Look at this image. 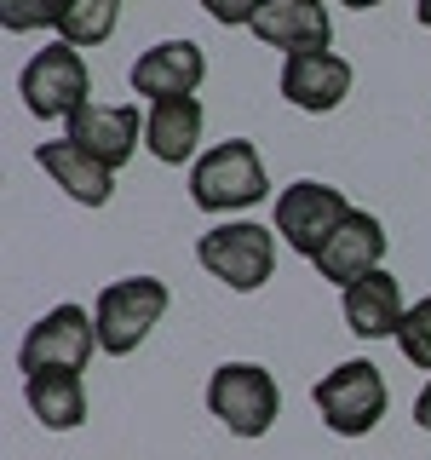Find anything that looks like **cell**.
Wrapping results in <instances>:
<instances>
[{"label": "cell", "mask_w": 431, "mask_h": 460, "mask_svg": "<svg viewBox=\"0 0 431 460\" xmlns=\"http://www.w3.org/2000/svg\"><path fill=\"white\" fill-rule=\"evenodd\" d=\"M265 196H270V179H265V162H259V150L248 138H224L207 155H196L190 201L201 213H242V208H259Z\"/></svg>", "instance_id": "6da1fadb"}, {"label": "cell", "mask_w": 431, "mask_h": 460, "mask_svg": "<svg viewBox=\"0 0 431 460\" xmlns=\"http://www.w3.org/2000/svg\"><path fill=\"white\" fill-rule=\"evenodd\" d=\"M167 305H172V294H167L162 277H121V282H110L104 294H98V305H92L98 345H104L110 357L138 351V345L150 340V328L167 316Z\"/></svg>", "instance_id": "7a4b0ae2"}, {"label": "cell", "mask_w": 431, "mask_h": 460, "mask_svg": "<svg viewBox=\"0 0 431 460\" xmlns=\"http://www.w3.org/2000/svg\"><path fill=\"white\" fill-rule=\"evenodd\" d=\"M316 414L334 438H368L385 414V374L368 363V357H351V363L328 368L316 380Z\"/></svg>", "instance_id": "3957f363"}, {"label": "cell", "mask_w": 431, "mask_h": 460, "mask_svg": "<svg viewBox=\"0 0 431 460\" xmlns=\"http://www.w3.org/2000/svg\"><path fill=\"white\" fill-rule=\"evenodd\" d=\"M196 259H201V270L219 277L224 288L253 294V288H265L270 270H277V236L253 219H230V225H213L207 236L196 242Z\"/></svg>", "instance_id": "277c9868"}, {"label": "cell", "mask_w": 431, "mask_h": 460, "mask_svg": "<svg viewBox=\"0 0 431 460\" xmlns=\"http://www.w3.org/2000/svg\"><path fill=\"white\" fill-rule=\"evenodd\" d=\"M18 93H23V110L35 115V121H69L81 104H92V75H86V58L69 47V40L40 47L23 64Z\"/></svg>", "instance_id": "5b68a950"}, {"label": "cell", "mask_w": 431, "mask_h": 460, "mask_svg": "<svg viewBox=\"0 0 431 460\" xmlns=\"http://www.w3.org/2000/svg\"><path fill=\"white\" fill-rule=\"evenodd\" d=\"M207 409L219 414V426L230 438H265L282 414V392L270 380V368L259 363H224L207 380Z\"/></svg>", "instance_id": "8992f818"}, {"label": "cell", "mask_w": 431, "mask_h": 460, "mask_svg": "<svg viewBox=\"0 0 431 460\" xmlns=\"http://www.w3.org/2000/svg\"><path fill=\"white\" fill-rule=\"evenodd\" d=\"M351 213V201H345L334 184H316V179H294L287 190L277 196V225L270 230H282V242L294 253H305L316 259L328 248V236L339 230V219Z\"/></svg>", "instance_id": "52a82bcc"}, {"label": "cell", "mask_w": 431, "mask_h": 460, "mask_svg": "<svg viewBox=\"0 0 431 460\" xmlns=\"http://www.w3.org/2000/svg\"><path fill=\"white\" fill-rule=\"evenodd\" d=\"M104 351L98 345V323L86 316L81 305H52L35 328L23 334L18 345V368L23 374H40V368H86V357Z\"/></svg>", "instance_id": "ba28073f"}, {"label": "cell", "mask_w": 431, "mask_h": 460, "mask_svg": "<svg viewBox=\"0 0 431 460\" xmlns=\"http://www.w3.org/2000/svg\"><path fill=\"white\" fill-rule=\"evenodd\" d=\"M144 127H150V115H138V104H81L64 121V138H75L104 167H127V155L138 150Z\"/></svg>", "instance_id": "9c48e42d"}, {"label": "cell", "mask_w": 431, "mask_h": 460, "mask_svg": "<svg viewBox=\"0 0 431 460\" xmlns=\"http://www.w3.org/2000/svg\"><path fill=\"white\" fill-rule=\"evenodd\" d=\"M345 93H351V64H345L339 52L316 47V52H287L282 58V98L311 115H328L345 104Z\"/></svg>", "instance_id": "30bf717a"}, {"label": "cell", "mask_w": 431, "mask_h": 460, "mask_svg": "<svg viewBox=\"0 0 431 460\" xmlns=\"http://www.w3.org/2000/svg\"><path fill=\"white\" fill-rule=\"evenodd\" d=\"M380 265H385V225L363 208L345 213L339 230L328 236V248L316 253V270L334 288H351L356 277H368V270H380Z\"/></svg>", "instance_id": "8fae6325"}, {"label": "cell", "mask_w": 431, "mask_h": 460, "mask_svg": "<svg viewBox=\"0 0 431 460\" xmlns=\"http://www.w3.org/2000/svg\"><path fill=\"white\" fill-rule=\"evenodd\" d=\"M35 167L47 172V179H52L69 201H81V208H104L110 190H115V167H104L98 155H86L75 138H47V144H35Z\"/></svg>", "instance_id": "7c38bea8"}, {"label": "cell", "mask_w": 431, "mask_h": 460, "mask_svg": "<svg viewBox=\"0 0 431 460\" xmlns=\"http://www.w3.org/2000/svg\"><path fill=\"white\" fill-rule=\"evenodd\" d=\"M248 29L277 52H316V47H328V35H334L322 0H259Z\"/></svg>", "instance_id": "4fadbf2b"}, {"label": "cell", "mask_w": 431, "mask_h": 460, "mask_svg": "<svg viewBox=\"0 0 431 460\" xmlns=\"http://www.w3.org/2000/svg\"><path fill=\"white\" fill-rule=\"evenodd\" d=\"M402 316H409V305H402V288L385 265L345 288V328L356 340H391L402 328Z\"/></svg>", "instance_id": "5bb4252c"}, {"label": "cell", "mask_w": 431, "mask_h": 460, "mask_svg": "<svg viewBox=\"0 0 431 460\" xmlns=\"http://www.w3.org/2000/svg\"><path fill=\"white\" fill-rule=\"evenodd\" d=\"M201 75H207V58H201L196 40H162V47H150L133 64V93H144L155 104V98L196 93Z\"/></svg>", "instance_id": "9a60e30c"}, {"label": "cell", "mask_w": 431, "mask_h": 460, "mask_svg": "<svg viewBox=\"0 0 431 460\" xmlns=\"http://www.w3.org/2000/svg\"><path fill=\"white\" fill-rule=\"evenodd\" d=\"M144 144H150V155L167 162V167L190 162L196 144H201V98L196 93L155 98V104H150V127H144Z\"/></svg>", "instance_id": "2e32d148"}, {"label": "cell", "mask_w": 431, "mask_h": 460, "mask_svg": "<svg viewBox=\"0 0 431 460\" xmlns=\"http://www.w3.org/2000/svg\"><path fill=\"white\" fill-rule=\"evenodd\" d=\"M23 397H29V414H35L47 431H75L86 420V392H81V374L75 368L23 374Z\"/></svg>", "instance_id": "e0dca14e"}, {"label": "cell", "mask_w": 431, "mask_h": 460, "mask_svg": "<svg viewBox=\"0 0 431 460\" xmlns=\"http://www.w3.org/2000/svg\"><path fill=\"white\" fill-rule=\"evenodd\" d=\"M115 18H121V0H69L64 23H57V40H69V47H104L115 35Z\"/></svg>", "instance_id": "ac0fdd59"}, {"label": "cell", "mask_w": 431, "mask_h": 460, "mask_svg": "<svg viewBox=\"0 0 431 460\" xmlns=\"http://www.w3.org/2000/svg\"><path fill=\"white\" fill-rule=\"evenodd\" d=\"M69 0H0V23L12 35H35V29H57Z\"/></svg>", "instance_id": "d6986e66"}, {"label": "cell", "mask_w": 431, "mask_h": 460, "mask_svg": "<svg viewBox=\"0 0 431 460\" xmlns=\"http://www.w3.org/2000/svg\"><path fill=\"white\" fill-rule=\"evenodd\" d=\"M397 345H402V357H409L414 368L431 374V294L420 305H409V316H402V328H397Z\"/></svg>", "instance_id": "ffe728a7"}, {"label": "cell", "mask_w": 431, "mask_h": 460, "mask_svg": "<svg viewBox=\"0 0 431 460\" xmlns=\"http://www.w3.org/2000/svg\"><path fill=\"white\" fill-rule=\"evenodd\" d=\"M201 12H207L213 23H224V29H242V23H253L259 0H201Z\"/></svg>", "instance_id": "44dd1931"}, {"label": "cell", "mask_w": 431, "mask_h": 460, "mask_svg": "<svg viewBox=\"0 0 431 460\" xmlns=\"http://www.w3.org/2000/svg\"><path fill=\"white\" fill-rule=\"evenodd\" d=\"M414 420H420V431H431V380H426V392L414 397Z\"/></svg>", "instance_id": "7402d4cb"}, {"label": "cell", "mask_w": 431, "mask_h": 460, "mask_svg": "<svg viewBox=\"0 0 431 460\" xmlns=\"http://www.w3.org/2000/svg\"><path fill=\"white\" fill-rule=\"evenodd\" d=\"M414 18H420V23L431 29V0H414Z\"/></svg>", "instance_id": "603a6c76"}, {"label": "cell", "mask_w": 431, "mask_h": 460, "mask_svg": "<svg viewBox=\"0 0 431 460\" xmlns=\"http://www.w3.org/2000/svg\"><path fill=\"white\" fill-rule=\"evenodd\" d=\"M345 6H351V12H368V6H380V0H345Z\"/></svg>", "instance_id": "cb8c5ba5"}]
</instances>
